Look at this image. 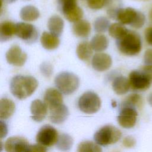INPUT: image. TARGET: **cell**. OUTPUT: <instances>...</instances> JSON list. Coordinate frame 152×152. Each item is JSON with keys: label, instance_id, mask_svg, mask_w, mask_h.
Here are the masks:
<instances>
[{"label": "cell", "instance_id": "cell-9", "mask_svg": "<svg viewBox=\"0 0 152 152\" xmlns=\"http://www.w3.org/2000/svg\"><path fill=\"white\" fill-rule=\"evenodd\" d=\"M15 34L27 43L34 42L38 37V32L35 27L26 23H18L15 24Z\"/></svg>", "mask_w": 152, "mask_h": 152}, {"label": "cell", "instance_id": "cell-34", "mask_svg": "<svg viewBox=\"0 0 152 152\" xmlns=\"http://www.w3.org/2000/svg\"><path fill=\"white\" fill-rule=\"evenodd\" d=\"M89 8L93 10H99L105 5L106 0H85Z\"/></svg>", "mask_w": 152, "mask_h": 152}, {"label": "cell", "instance_id": "cell-45", "mask_svg": "<svg viewBox=\"0 0 152 152\" xmlns=\"http://www.w3.org/2000/svg\"><path fill=\"white\" fill-rule=\"evenodd\" d=\"M151 17H152V11H151Z\"/></svg>", "mask_w": 152, "mask_h": 152}, {"label": "cell", "instance_id": "cell-31", "mask_svg": "<svg viewBox=\"0 0 152 152\" xmlns=\"http://www.w3.org/2000/svg\"><path fill=\"white\" fill-rule=\"evenodd\" d=\"M77 0H57L58 7L63 14H66L77 6Z\"/></svg>", "mask_w": 152, "mask_h": 152}, {"label": "cell", "instance_id": "cell-24", "mask_svg": "<svg viewBox=\"0 0 152 152\" xmlns=\"http://www.w3.org/2000/svg\"><path fill=\"white\" fill-rule=\"evenodd\" d=\"M93 50L90 43L87 42H83L78 44L77 47V55L80 59L87 61L93 54Z\"/></svg>", "mask_w": 152, "mask_h": 152}, {"label": "cell", "instance_id": "cell-1", "mask_svg": "<svg viewBox=\"0 0 152 152\" xmlns=\"http://www.w3.org/2000/svg\"><path fill=\"white\" fill-rule=\"evenodd\" d=\"M37 86L38 82L34 77L21 75L14 77L10 84L11 93L19 99H24L31 96Z\"/></svg>", "mask_w": 152, "mask_h": 152}, {"label": "cell", "instance_id": "cell-40", "mask_svg": "<svg viewBox=\"0 0 152 152\" xmlns=\"http://www.w3.org/2000/svg\"><path fill=\"white\" fill-rule=\"evenodd\" d=\"M0 124H1V138H3L7 135L8 127L5 122L3 121L2 119L1 120Z\"/></svg>", "mask_w": 152, "mask_h": 152}, {"label": "cell", "instance_id": "cell-25", "mask_svg": "<svg viewBox=\"0 0 152 152\" xmlns=\"http://www.w3.org/2000/svg\"><path fill=\"white\" fill-rule=\"evenodd\" d=\"M90 44L93 50L101 52L107 49L109 45V41L104 35L97 34L92 38Z\"/></svg>", "mask_w": 152, "mask_h": 152}, {"label": "cell", "instance_id": "cell-12", "mask_svg": "<svg viewBox=\"0 0 152 152\" xmlns=\"http://www.w3.org/2000/svg\"><path fill=\"white\" fill-rule=\"evenodd\" d=\"M49 109L50 121L55 124L63 123L69 115L68 109L64 103L52 107Z\"/></svg>", "mask_w": 152, "mask_h": 152}, {"label": "cell", "instance_id": "cell-35", "mask_svg": "<svg viewBox=\"0 0 152 152\" xmlns=\"http://www.w3.org/2000/svg\"><path fill=\"white\" fill-rule=\"evenodd\" d=\"M145 22V17L144 14L142 12L139 11L138 16L135 21H134V23L132 24L131 27L135 28H140L144 26Z\"/></svg>", "mask_w": 152, "mask_h": 152}, {"label": "cell", "instance_id": "cell-36", "mask_svg": "<svg viewBox=\"0 0 152 152\" xmlns=\"http://www.w3.org/2000/svg\"><path fill=\"white\" fill-rule=\"evenodd\" d=\"M136 141L135 138L131 136H127L123 140V145L127 148H132L135 146Z\"/></svg>", "mask_w": 152, "mask_h": 152}, {"label": "cell", "instance_id": "cell-14", "mask_svg": "<svg viewBox=\"0 0 152 152\" xmlns=\"http://www.w3.org/2000/svg\"><path fill=\"white\" fill-rule=\"evenodd\" d=\"M31 118L36 122H42L46 116L48 107L39 99L33 100L30 105Z\"/></svg>", "mask_w": 152, "mask_h": 152}, {"label": "cell", "instance_id": "cell-15", "mask_svg": "<svg viewBox=\"0 0 152 152\" xmlns=\"http://www.w3.org/2000/svg\"><path fill=\"white\" fill-rule=\"evenodd\" d=\"M138 12L139 11L131 7L121 8L118 13L116 20L123 24H129L131 26L135 21Z\"/></svg>", "mask_w": 152, "mask_h": 152}, {"label": "cell", "instance_id": "cell-11", "mask_svg": "<svg viewBox=\"0 0 152 152\" xmlns=\"http://www.w3.org/2000/svg\"><path fill=\"white\" fill-rule=\"evenodd\" d=\"M29 145L28 141L25 138L14 136L6 140L4 147L7 152H27Z\"/></svg>", "mask_w": 152, "mask_h": 152}, {"label": "cell", "instance_id": "cell-37", "mask_svg": "<svg viewBox=\"0 0 152 152\" xmlns=\"http://www.w3.org/2000/svg\"><path fill=\"white\" fill-rule=\"evenodd\" d=\"M144 62L145 65H152V48L146 50L144 54Z\"/></svg>", "mask_w": 152, "mask_h": 152}, {"label": "cell", "instance_id": "cell-22", "mask_svg": "<svg viewBox=\"0 0 152 152\" xmlns=\"http://www.w3.org/2000/svg\"><path fill=\"white\" fill-rule=\"evenodd\" d=\"M15 34V24L11 21H5L0 25L1 42H5L11 39Z\"/></svg>", "mask_w": 152, "mask_h": 152}, {"label": "cell", "instance_id": "cell-5", "mask_svg": "<svg viewBox=\"0 0 152 152\" xmlns=\"http://www.w3.org/2000/svg\"><path fill=\"white\" fill-rule=\"evenodd\" d=\"M79 109L84 113L93 114L100 108L101 100L99 96L93 91H87L82 94L78 102Z\"/></svg>", "mask_w": 152, "mask_h": 152}, {"label": "cell", "instance_id": "cell-4", "mask_svg": "<svg viewBox=\"0 0 152 152\" xmlns=\"http://www.w3.org/2000/svg\"><path fill=\"white\" fill-rule=\"evenodd\" d=\"M122 136L121 131L112 125H105L97 131L94 135V141L101 145L116 143Z\"/></svg>", "mask_w": 152, "mask_h": 152}, {"label": "cell", "instance_id": "cell-17", "mask_svg": "<svg viewBox=\"0 0 152 152\" xmlns=\"http://www.w3.org/2000/svg\"><path fill=\"white\" fill-rule=\"evenodd\" d=\"M91 31V26L88 21L84 20H80L72 26V32L77 37H87Z\"/></svg>", "mask_w": 152, "mask_h": 152}, {"label": "cell", "instance_id": "cell-2", "mask_svg": "<svg viewBox=\"0 0 152 152\" xmlns=\"http://www.w3.org/2000/svg\"><path fill=\"white\" fill-rule=\"evenodd\" d=\"M116 45L122 53L134 56L140 52L142 42L140 36L137 32L128 30L124 35L116 39Z\"/></svg>", "mask_w": 152, "mask_h": 152}, {"label": "cell", "instance_id": "cell-27", "mask_svg": "<svg viewBox=\"0 0 152 152\" xmlns=\"http://www.w3.org/2000/svg\"><path fill=\"white\" fill-rule=\"evenodd\" d=\"M109 34L113 38L118 39L124 35L128 29L122 23H113L109 26Z\"/></svg>", "mask_w": 152, "mask_h": 152}, {"label": "cell", "instance_id": "cell-26", "mask_svg": "<svg viewBox=\"0 0 152 152\" xmlns=\"http://www.w3.org/2000/svg\"><path fill=\"white\" fill-rule=\"evenodd\" d=\"M56 147L61 151H68L73 144L72 138L67 134H62L58 137L56 142Z\"/></svg>", "mask_w": 152, "mask_h": 152}, {"label": "cell", "instance_id": "cell-43", "mask_svg": "<svg viewBox=\"0 0 152 152\" xmlns=\"http://www.w3.org/2000/svg\"><path fill=\"white\" fill-rule=\"evenodd\" d=\"M1 1L5 2L7 4H10V3H12L14 2H15L16 0H1Z\"/></svg>", "mask_w": 152, "mask_h": 152}, {"label": "cell", "instance_id": "cell-13", "mask_svg": "<svg viewBox=\"0 0 152 152\" xmlns=\"http://www.w3.org/2000/svg\"><path fill=\"white\" fill-rule=\"evenodd\" d=\"M112 60L110 56L105 53H96L91 60L93 68L100 72L107 70L112 65Z\"/></svg>", "mask_w": 152, "mask_h": 152}, {"label": "cell", "instance_id": "cell-3", "mask_svg": "<svg viewBox=\"0 0 152 152\" xmlns=\"http://www.w3.org/2000/svg\"><path fill=\"white\" fill-rule=\"evenodd\" d=\"M55 84L58 89L65 94H70L75 91L79 87L78 77L69 72H62L55 78Z\"/></svg>", "mask_w": 152, "mask_h": 152}, {"label": "cell", "instance_id": "cell-32", "mask_svg": "<svg viewBox=\"0 0 152 152\" xmlns=\"http://www.w3.org/2000/svg\"><path fill=\"white\" fill-rule=\"evenodd\" d=\"M124 104L129 105L133 107L140 106L142 104V97L138 94H130L123 103Z\"/></svg>", "mask_w": 152, "mask_h": 152}, {"label": "cell", "instance_id": "cell-33", "mask_svg": "<svg viewBox=\"0 0 152 152\" xmlns=\"http://www.w3.org/2000/svg\"><path fill=\"white\" fill-rule=\"evenodd\" d=\"M41 73L45 77H49L53 73V67L49 62H43L40 66Z\"/></svg>", "mask_w": 152, "mask_h": 152}, {"label": "cell", "instance_id": "cell-44", "mask_svg": "<svg viewBox=\"0 0 152 152\" xmlns=\"http://www.w3.org/2000/svg\"><path fill=\"white\" fill-rule=\"evenodd\" d=\"M116 105H117L116 102L115 100H112V107H115L116 106Z\"/></svg>", "mask_w": 152, "mask_h": 152}, {"label": "cell", "instance_id": "cell-8", "mask_svg": "<svg viewBox=\"0 0 152 152\" xmlns=\"http://www.w3.org/2000/svg\"><path fill=\"white\" fill-rule=\"evenodd\" d=\"M129 81L131 87L135 90L144 91L148 89L152 81L142 70H134L129 74Z\"/></svg>", "mask_w": 152, "mask_h": 152}, {"label": "cell", "instance_id": "cell-10", "mask_svg": "<svg viewBox=\"0 0 152 152\" xmlns=\"http://www.w3.org/2000/svg\"><path fill=\"white\" fill-rule=\"evenodd\" d=\"M5 57L8 63L17 66H23L27 59V54L18 45L12 46L7 52Z\"/></svg>", "mask_w": 152, "mask_h": 152}, {"label": "cell", "instance_id": "cell-20", "mask_svg": "<svg viewBox=\"0 0 152 152\" xmlns=\"http://www.w3.org/2000/svg\"><path fill=\"white\" fill-rule=\"evenodd\" d=\"M64 26V21L58 15H55L50 17L48 22V27L50 32L58 37L61 35Z\"/></svg>", "mask_w": 152, "mask_h": 152}, {"label": "cell", "instance_id": "cell-38", "mask_svg": "<svg viewBox=\"0 0 152 152\" xmlns=\"http://www.w3.org/2000/svg\"><path fill=\"white\" fill-rule=\"evenodd\" d=\"M46 147H44L39 144L37 143V144H34V145H30L27 151H46Z\"/></svg>", "mask_w": 152, "mask_h": 152}, {"label": "cell", "instance_id": "cell-6", "mask_svg": "<svg viewBox=\"0 0 152 152\" xmlns=\"http://www.w3.org/2000/svg\"><path fill=\"white\" fill-rule=\"evenodd\" d=\"M137 116L138 112L135 107L122 104L118 116V122L124 128H131L135 126Z\"/></svg>", "mask_w": 152, "mask_h": 152}, {"label": "cell", "instance_id": "cell-42", "mask_svg": "<svg viewBox=\"0 0 152 152\" xmlns=\"http://www.w3.org/2000/svg\"><path fill=\"white\" fill-rule=\"evenodd\" d=\"M147 101L150 106H152V93H150L147 97Z\"/></svg>", "mask_w": 152, "mask_h": 152}, {"label": "cell", "instance_id": "cell-30", "mask_svg": "<svg viewBox=\"0 0 152 152\" xmlns=\"http://www.w3.org/2000/svg\"><path fill=\"white\" fill-rule=\"evenodd\" d=\"M64 15L68 21L76 22L81 19L83 16V11L81 8L77 6Z\"/></svg>", "mask_w": 152, "mask_h": 152}, {"label": "cell", "instance_id": "cell-19", "mask_svg": "<svg viewBox=\"0 0 152 152\" xmlns=\"http://www.w3.org/2000/svg\"><path fill=\"white\" fill-rule=\"evenodd\" d=\"M40 42L42 46L48 50H53L58 47L60 41L58 37L45 31L42 33L40 37Z\"/></svg>", "mask_w": 152, "mask_h": 152}, {"label": "cell", "instance_id": "cell-23", "mask_svg": "<svg viewBox=\"0 0 152 152\" xmlns=\"http://www.w3.org/2000/svg\"><path fill=\"white\" fill-rule=\"evenodd\" d=\"M40 15L39 11L32 5H27L21 8L20 12L21 18L26 21H33L37 20Z\"/></svg>", "mask_w": 152, "mask_h": 152}, {"label": "cell", "instance_id": "cell-28", "mask_svg": "<svg viewBox=\"0 0 152 152\" xmlns=\"http://www.w3.org/2000/svg\"><path fill=\"white\" fill-rule=\"evenodd\" d=\"M77 151L80 152H101L102 150L100 147V145L98 144L97 143H95L92 141H86L80 143V144L78 146Z\"/></svg>", "mask_w": 152, "mask_h": 152}, {"label": "cell", "instance_id": "cell-29", "mask_svg": "<svg viewBox=\"0 0 152 152\" xmlns=\"http://www.w3.org/2000/svg\"><path fill=\"white\" fill-rule=\"evenodd\" d=\"M94 30L99 33L105 32L109 29L110 26V22L109 20L104 17H99L97 18L94 21Z\"/></svg>", "mask_w": 152, "mask_h": 152}, {"label": "cell", "instance_id": "cell-16", "mask_svg": "<svg viewBox=\"0 0 152 152\" xmlns=\"http://www.w3.org/2000/svg\"><path fill=\"white\" fill-rule=\"evenodd\" d=\"M44 102L48 109L63 103V97L61 92L53 88L47 89L44 96Z\"/></svg>", "mask_w": 152, "mask_h": 152}, {"label": "cell", "instance_id": "cell-39", "mask_svg": "<svg viewBox=\"0 0 152 152\" xmlns=\"http://www.w3.org/2000/svg\"><path fill=\"white\" fill-rule=\"evenodd\" d=\"M144 36L147 43L152 46V26L148 27L145 29Z\"/></svg>", "mask_w": 152, "mask_h": 152}, {"label": "cell", "instance_id": "cell-41", "mask_svg": "<svg viewBox=\"0 0 152 152\" xmlns=\"http://www.w3.org/2000/svg\"><path fill=\"white\" fill-rule=\"evenodd\" d=\"M141 69H142L152 81V65H145Z\"/></svg>", "mask_w": 152, "mask_h": 152}, {"label": "cell", "instance_id": "cell-7", "mask_svg": "<svg viewBox=\"0 0 152 152\" xmlns=\"http://www.w3.org/2000/svg\"><path fill=\"white\" fill-rule=\"evenodd\" d=\"M58 137V131L55 128L46 125L39 129L36 139L38 144L44 147H50L56 142Z\"/></svg>", "mask_w": 152, "mask_h": 152}, {"label": "cell", "instance_id": "cell-21", "mask_svg": "<svg viewBox=\"0 0 152 152\" xmlns=\"http://www.w3.org/2000/svg\"><path fill=\"white\" fill-rule=\"evenodd\" d=\"M15 103L10 99L2 98L0 102V118L1 119H7L14 112Z\"/></svg>", "mask_w": 152, "mask_h": 152}, {"label": "cell", "instance_id": "cell-18", "mask_svg": "<svg viewBox=\"0 0 152 152\" xmlns=\"http://www.w3.org/2000/svg\"><path fill=\"white\" fill-rule=\"evenodd\" d=\"M130 87L129 80L124 76H118L113 80L112 88L117 94L122 95L126 94Z\"/></svg>", "mask_w": 152, "mask_h": 152}]
</instances>
